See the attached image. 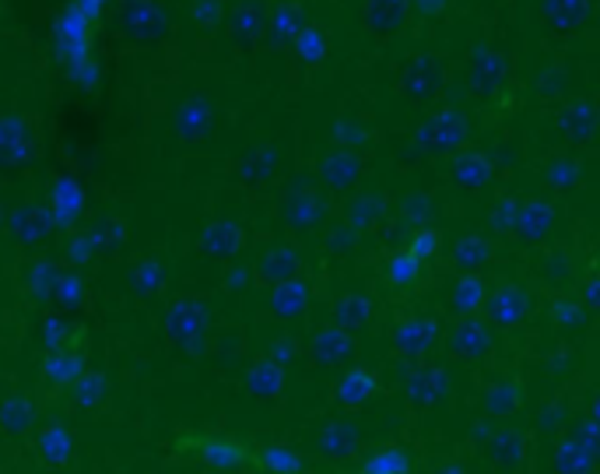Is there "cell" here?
Wrapping results in <instances>:
<instances>
[{
    "instance_id": "cell-1",
    "label": "cell",
    "mask_w": 600,
    "mask_h": 474,
    "mask_svg": "<svg viewBox=\"0 0 600 474\" xmlns=\"http://www.w3.org/2000/svg\"><path fill=\"white\" fill-rule=\"evenodd\" d=\"M411 0H362V28L372 39L391 43L411 22Z\"/></svg>"
},
{
    "instance_id": "cell-2",
    "label": "cell",
    "mask_w": 600,
    "mask_h": 474,
    "mask_svg": "<svg viewBox=\"0 0 600 474\" xmlns=\"http://www.w3.org/2000/svg\"><path fill=\"white\" fill-rule=\"evenodd\" d=\"M440 88H443V68H440V60L418 54V57H411L408 63H404V71H400V92L408 95V99L429 103L432 95H440Z\"/></svg>"
},
{
    "instance_id": "cell-3",
    "label": "cell",
    "mask_w": 600,
    "mask_h": 474,
    "mask_svg": "<svg viewBox=\"0 0 600 474\" xmlns=\"http://www.w3.org/2000/svg\"><path fill=\"white\" fill-rule=\"evenodd\" d=\"M590 19V0H541V22L551 36L569 39L587 25Z\"/></svg>"
},
{
    "instance_id": "cell-5",
    "label": "cell",
    "mask_w": 600,
    "mask_h": 474,
    "mask_svg": "<svg viewBox=\"0 0 600 474\" xmlns=\"http://www.w3.org/2000/svg\"><path fill=\"white\" fill-rule=\"evenodd\" d=\"M453 0H411V11H415V19H440V14L449 11Z\"/></svg>"
},
{
    "instance_id": "cell-4",
    "label": "cell",
    "mask_w": 600,
    "mask_h": 474,
    "mask_svg": "<svg viewBox=\"0 0 600 474\" xmlns=\"http://www.w3.org/2000/svg\"><path fill=\"white\" fill-rule=\"evenodd\" d=\"M502 74H506V60H502L499 50H489V46H478L475 54H470V85H475L478 92L484 88H495Z\"/></svg>"
},
{
    "instance_id": "cell-6",
    "label": "cell",
    "mask_w": 600,
    "mask_h": 474,
    "mask_svg": "<svg viewBox=\"0 0 600 474\" xmlns=\"http://www.w3.org/2000/svg\"><path fill=\"white\" fill-rule=\"evenodd\" d=\"M274 25H278V32H285V36H296V32H299V14L296 11H281L278 19H274Z\"/></svg>"
}]
</instances>
